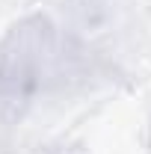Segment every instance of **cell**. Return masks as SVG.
<instances>
[{"mask_svg":"<svg viewBox=\"0 0 151 154\" xmlns=\"http://www.w3.org/2000/svg\"><path fill=\"white\" fill-rule=\"evenodd\" d=\"M62 38L48 18L15 24L0 42V101L27 104L42 95L62 68Z\"/></svg>","mask_w":151,"mask_h":154,"instance_id":"obj_1","label":"cell"}]
</instances>
